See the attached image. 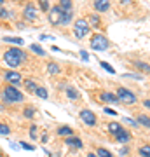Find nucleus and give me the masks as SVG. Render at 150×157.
<instances>
[{
  "mask_svg": "<svg viewBox=\"0 0 150 157\" xmlns=\"http://www.w3.org/2000/svg\"><path fill=\"white\" fill-rule=\"evenodd\" d=\"M25 87H26L30 93H33V94H35V91H37V84H35L32 78H26V80H25Z\"/></svg>",
  "mask_w": 150,
  "mask_h": 157,
  "instance_id": "14",
  "label": "nucleus"
},
{
  "mask_svg": "<svg viewBox=\"0 0 150 157\" xmlns=\"http://www.w3.org/2000/svg\"><path fill=\"white\" fill-rule=\"evenodd\" d=\"M39 4H40V7H42V11H49V9H51L47 0H39Z\"/></svg>",
  "mask_w": 150,
  "mask_h": 157,
  "instance_id": "33",
  "label": "nucleus"
},
{
  "mask_svg": "<svg viewBox=\"0 0 150 157\" xmlns=\"http://www.w3.org/2000/svg\"><path fill=\"white\" fill-rule=\"evenodd\" d=\"M11 135V129H9V126H6V124L0 122V136H7Z\"/></svg>",
  "mask_w": 150,
  "mask_h": 157,
  "instance_id": "25",
  "label": "nucleus"
},
{
  "mask_svg": "<svg viewBox=\"0 0 150 157\" xmlns=\"http://www.w3.org/2000/svg\"><path fill=\"white\" fill-rule=\"evenodd\" d=\"M58 135L67 136V138H68V136H72V135H73V131H72L70 128H67V126H65V128H60V129H58Z\"/></svg>",
  "mask_w": 150,
  "mask_h": 157,
  "instance_id": "18",
  "label": "nucleus"
},
{
  "mask_svg": "<svg viewBox=\"0 0 150 157\" xmlns=\"http://www.w3.org/2000/svg\"><path fill=\"white\" fill-rule=\"evenodd\" d=\"M124 121H126V122H129V124H133V126H138V121H133V119H129V117H126Z\"/></svg>",
  "mask_w": 150,
  "mask_h": 157,
  "instance_id": "38",
  "label": "nucleus"
},
{
  "mask_svg": "<svg viewBox=\"0 0 150 157\" xmlns=\"http://www.w3.org/2000/svg\"><path fill=\"white\" fill-rule=\"evenodd\" d=\"M103 101H108V103H119V100H117L115 94H112V93H101L100 96Z\"/></svg>",
  "mask_w": 150,
  "mask_h": 157,
  "instance_id": "13",
  "label": "nucleus"
},
{
  "mask_svg": "<svg viewBox=\"0 0 150 157\" xmlns=\"http://www.w3.org/2000/svg\"><path fill=\"white\" fill-rule=\"evenodd\" d=\"M122 77L124 78H134V80H141V78H143L140 73H124Z\"/></svg>",
  "mask_w": 150,
  "mask_h": 157,
  "instance_id": "29",
  "label": "nucleus"
},
{
  "mask_svg": "<svg viewBox=\"0 0 150 157\" xmlns=\"http://www.w3.org/2000/svg\"><path fill=\"white\" fill-rule=\"evenodd\" d=\"M30 49L33 51L35 54H39V56H44V54H45V51L42 49L40 45H37V44H32V45H30Z\"/></svg>",
  "mask_w": 150,
  "mask_h": 157,
  "instance_id": "20",
  "label": "nucleus"
},
{
  "mask_svg": "<svg viewBox=\"0 0 150 157\" xmlns=\"http://www.w3.org/2000/svg\"><path fill=\"white\" fill-rule=\"evenodd\" d=\"M121 2H124V4H128V2H129V0H121Z\"/></svg>",
  "mask_w": 150,
  "mask_h": 157,
  "instance_id": "42",
  "label": "nucleus"
},
{
  "mask_svg": "<svg viewBox=\"0 0 150 157\" xmlns=\"http://www.w3.org/2000/svg\"><path fill=\"white\" fill-rule=\"evenodd\" d=\"M49 14H47V17H49V23L51 25H54V26H58V25H61L63 21V16H65V9H63L61 6H54V7H51Z\"/></svg>",
  "mask_w": 150,
  "mask_h": 157,
  "instance_id": "3",
  "label": "nucleus"
},
{
  "mask_svg": "<svg viewBox=\"0 0 150 157\" xmlns=\"http://www.w3.org/2000/svg\"><path fill=\"white\" fill-rule=\"evenodd\" d=\"M108 131H110L112 135H117V133L121 131V124H117V122H110V124H108Z\"/></svg>",
  "mask_w": 150,
  "mask_h": 157,
  "instance_id": "17",
  "label": "nucleus"
},
{
  "mask_svg": "<svg viewBox=\"0 0 150 157\" xmlns=\"http://www.w3.org/2000/svg\"><path fill=\"white\" fill-rule=\"evenodd\" d=\"M2 4H4V0H0V6H2Z\"/></svg>",
  "mask_w": 150,
  "mask_h": 157,
  "instance_id": "43",
  "label": "nucleus"
},
{
  "mask_svg": "<svg viewBox=\"0 0 150 157\" xmlns=\"http://www.w3.org/2000/svg\"><path fill=\"white\" fill-rule=\"evenodd\" d=\"M23 93L16 89V87H12V86H7L6 89H4V100L7 103H11V101H23Z\"/></svg>",
  "mask_w": 150,
  "mask_h": 157,
  "instance_id": "5",
  "label": "nucleus"
},
{
  "mask_svg": "<svg viewBox=\"0 0 150 157\" xmlns=\"http://www.w3.org/2000/svg\"><path fill=\"white\" fill-rule=\"evenodd\" d=\"M89 23H91L93 26H100V17L96 16V14H91V17H89Z\"/></svg>",
  "mask_w": 150,
  "mask_h": 157,
  "instance_id": "31",
  "label": "nucleus"
},
{
  "mask_svg": "<svg viewBox=\"0 0 150 157\" xmlns=\"http://www.w3.org/2000/svg\"><path fill=\"white\" fill-rule=\"evenodd\" d=\"M35 94L39 96V98H42V100H47V98H49V94H47V91H45L44 87H37Z\"/></svg>",
  "mask_w": 150,
  "mask_h": 157,
  "instance_id": "21",
  "label": "nucleus"
},
{
  "mask_svg": "<svg viewBox=\"0 0 150 157\" xmlns=\"http://www.w3.org/2000/svg\"><path fill=\"white\" fill-rule=\"evenodd\" d=\"M23 16H25V19L33 21V19H37V16H39V11H37V7H35L33 4H26L25 9H23Z\"/></svg>",
  "mask_w": 150,
  "mask_h": 157,
  "instance_id": "7",
  "label": "nucleus"
},
{
  "mask_svg": "<svg viewBox=\"0 0 150 157\" xmlns=\"http://www.w3.org/2000/svg\"><path fill=\"white\" fill-rule=\"evenodd\" d=\"M80 121L84 124H87V126H94L96 124V115L91 110H82L80 112Z\"/></svg>",
  "mask_w": 150,
  "mask_h": 157,
  "instance_id": "8",
  "label": "nucleus"
},
{
  "mask_svg": "<svg viewBox=\"0 0 150 157\" xmlns=\"http://www.w3.org/2000/svg\"><path fill=\"white\" fill-rule=\"evenodd\" d=\"M6 42H11V44H17V45H23V39L19 37H4Z\"/></svg>",
  "mask_w": 150,
  "mask_h": 157,
  "instance_id": "19",
  "label": "nucleus"
},
{
  "mask_svg": "<svg viewBox=\"0 0 150 157\" xmlns=\"http://www.w3.org/2000/svg\"><path fill=\"white\" fill-rule=\"evenodd\" d=\"M12 16L11 11H7V9H4V7H0V17H4V19H9V17Z\"/></svg>",
  "mask_w": 150,
  "mask_h": 157,
  "instance_id": "27",
  "label": "nucleus"
},
{
  "mask_svg": "<svg viewBox=\"0 0 150 157\" xmlns=\"http://www.w3.org/2000/svg\"><path fill=\"white\" fill-rule=\"evenodd\" d=\"M0 157H2V152H0Z\"/></svg>",
  "mask_w": 150,
  "mask_h": 157,
  "instance_id": "44",
  "label": "nucleus"
},
{
  "mask_svg": "<svg viewBox=\"0 0 150 157\" xmlns=\"http://www.w3.org/2000/svg\"><path fill=\"white\" fill-rule=\"evenodd\" d=\"M60 6L65 11H72V0H60Z\"/></svg>",
  "mask_w": 150,
  "mask_h": 157,
  "instance_id": "24",
  "label": "nucleus"
},
{
  "mask_svg": "<svg viewBox=\"0 0 150 157\" xmlns=\"http://www.w3.org/2000/svg\"><path fill=\"white\" fill-rule=\"evenodd\" d=\"M30 138H32V140H35V138H37V128H35V126H32V128H30Z\"/></svg>",
  "mask_w": 150,
  "mask_h": 157,
  "instance_id": "35",
  "label": "nucleus"
},
{
  "mask_svg": "<svg viewBox=\"0 0 150 157\" xmlns=\"http://www.w3.org/2000/svg\"><path fill=\"white\" fill-rule=\"evenodd\" d=\"M67 145L68 147H73V148H82V141L79 140V138L68 136V138H67Z\"/></svg>",
  "mask_w": 150,
  "mask_h": 157,
  "instance_id": "12",
  "label": "nucleus"
},
{
  "mask_svg": "<svg viewBox=\"0 0 150 157\" xmlns=\"http://www.w3.org/2000/svg\"><path fill=\"white\" fill-rule=\"evenodd\" d=\"M143 105H145L147 108H150V100H145V103H143Z\"/></svg>",
  "mask_w": 150,
  "mask_h": 157,
  "instance_id": "40",
  "label": "nucleus"
},
{
  "mask_svg": "<svg viewBox=\"0 0 150 157\" xmlns=\"http://www.w3.org/2000/svg\"><path fill=\"white\" fill-rule=\"evenodd\" d=\"M19 147H21V148H25V150H35V147H33V145H30V143H25V141H21V143H19Z\"/></svg>",
  "mask_w": 150,
  "mask_h": 157,
  "instance_id": "34",
  "label": "nucleus"
},
{
  "mask_svg": "<svg viewBox=\"0 0 150 157\" xmlns=\"http://www.w3.org/2000/svg\"><path fill=\"white\" fill-rule=\"evenodd\" d=\"M80 56H82V59H84V61H87V59H89V54L86 52V51H80Z\"/></svg>",
  "mask_w": 150,
  "mask_h": 157,
  "instance_id": "37",
  "label": "nucleus"
},
{
  "mask_svg": "<svg viewBox=\"0 0 150 157\" xmlns=\"http://www.w3.org/2000/svg\"><path fill=\"white\" fill-rule=\"evenodd\" d=\"M72 17H73V12L72 11H65V16H63L61 25H68V23L72 21Z\"/></svg>",
  "mask_w": 150,
  "mask_h": 157,
  "instance_id": "23",
  "label": "nucleus"
},
{
  "mask_svg": "<svg viewBox=\"0 0 150 157\" xmlns=\"http://www.w3.org/2000/svg\"><path fill=\"white\" fill-rule=\"evenodd\" d=\"M25 59H26V54L17 47H9V51H6V54H4V61L11 68H17Z\"/></svg>",
  "mask_w": 150,
  "mask_h": 157,
  "instance_id": "1",
  "label": "nucleus"
},
{
  "mask_svg": "<svg viewBox=\"0 0 150 157\" xmlns=\"http://www.w3.org/2000/svg\"><path fill=\"white\" fill-rule=\"evenodd\" d=\"M87 157H98V155H96V154H89Z\"/></svg>",
  "mask_w": 150,
  "mask_h": 157,
  "instance_id": "41",
  "label": "nucleus"
},
{
  "mask_svg": "<svg viewBox=\"0 0 150 157\" xmlns=\"http://www.w3.org/2000/svg\"><path fill=\"white\" fill-rule=\"evenodd\" d=\"M140 154H141V157H150V145H145L140 148Z\"/></svg>",
  "mask_w": 150,
  "mask_h": 157,
  "instance_id": "28",
  "label": "nucleus"
},
{
  "mask_svg": "<svg viewBox=\"0 0 150 157\" xmlns=\"http://www.w3.org/2000/svg\"><path fill=\"white\" fill-rule=\"evenodd\" d=\"M47 72H49V73H58V72H60V67L54 65V63H49V65H47Z\"/></svg>",
  "mask_w": 150,
  "mask_h": 157,
  "instance_id": "30",
  "label": "nucleus"
},
{
  "mask_svg": "<svg viewBox=\"0 0 150 157\" xmlns=\"http://www.w3.org/2000/svg\"><path fill=\"white\" fill-rule=\"evenodd\" d=\"M33 113H35L33 108H26V110H25V115H26V117H33Z\"/></svg>",
  "mask_w": 150,
  "mask_h": 157,
  "instance_id": "36",
  "label": "nucleus"
},
{
  "mask_svg": "<svg viewBox=\"0 0 150 157\" xmlns=\"http://www.w3.org/2000/svg\"><path fill=\"white\" fill-rule=\"evenodd\" d=\"M134 67L138 68V70H141L143 73H150V65H147V63H143V61H136Z\"/></svg>",
  "mask_w": 150,
  "mask_h": 157,
  "instance_id": "15",
  "label": "nucleus"
},
{
  "mask_svg": "<svg viewBox=\"0 0 150 157\" xmlns=\"http://www.w3.org/2000/svg\"><path fill=\"white\" fill-rule=\"evenodd\" d=\"M73 32H75V37L77 39H82L89 33V23L86 19H77L75 21V26H73Z\"/></svg>",
  "mask_w": 150,
  "mask_h": 157,
  "instance_id": "6",
  "label": "nucleus"
},
{
  "mask_svg": "<svg viewBox=\"0 0 150 157\" xmlns=\"http://www.w3.org/2000/svg\"><path fill=\"white\" fill-rule=\"evenodd\" d=\"M138 124H141V126H145V128H150V117L148 115H140Z\"/></svg>",
  "mask_w": 150,
  "mask_h": 157,
  "instance_id": "16",
  "label": "nucleus"
},
{
  "mask_svg": "<svg viewBox=\"0 0 150 157\" xmlns=\"http://www.w3.org/2000/svg\"><path fill=\"white\" fill-rule=\"evenodd\" d=\"M105 113H108V115H117L115 110H110V108H105Z\"/></svg>",
  "mask_w": 150,
  "mask_h": 157,
  "instance_id": "39",
  "label": "nucleus"
},
{
  "mask_svg": "<svg viewBox=\"0 0 150 157\" xmlns=\"http://www.w3.org/2000/svg\"><path fill=\"white\" fill-rule=\"evenodd\" d=\"M96 154H98V157H113L110 152L106 150V148H98V150H96Z\"/></svg>",
  "mask_w": 150,
  "mask_h": 157,
  "instance_id": "26",
  "label": "nucleus"
},
{
  "mask_svg": "<svg viewBox=\"0 0 150 157\" xmlns=\"http://www.w3.org/2000/svg\"><path fill=\"white\" fill-rule=\"evenodd\" d=\"M100 65H101V68H105V70H106L108 73H115V70H113V68H112V67H110V65H108L106 61H101Z\"/></svg>",
  "mask_w": 150,
  "mask_h": 157,
  "instance_id": "32",
  "label": "nucleus"
},
{
  "mask_svg": "<svg viewBox=\"0 0 150 157\" xmlns=\"http://www.w3.org/2000/svg\"><path fill=\"white\" fill-rule=\"evenodd\" d=\"M94 9L98 12H106L110 9V0H94Z\"/></svg>",
  "mask_w": 150,
  "mask_h": 157,
  "instance_id": "10",
  "label": "nucleus"
},
{
  "mask_svg": "<svg viewBox=\"0 0 150 157\" xmlns=\"http://www.w3.org/2000/svg\"><path fill=\"white\" fill-rule=\"evenodd\" d=\"M91 47H93V51L103 52V51L108 49V39H106L105 35H101V33H94L93 37H91Z\"/></svg>",
  "mask_w": 150,
  "mask_h": 157,
  "instance_id": "2",
  "label": "nucleus"
},
{
  "mask_svg": "<svg viewBox=\"0 0 150 157\" xmlns=\"http://www.w3.org/2000/svg\"><path fill=\"white\" fill-rule=\"evenodd\" d=\"M21 75L17 72H7L6 73V80L9 82V84H12V86H17V84H21Z\"/></svg>",
  "mask_w": 150,
  "mask_h": 157,
  "instance_id": "9",
  "label": "nucleus"
},
{
  "mask_svg": "<svg viewBox=\"0 0 150 157\" xmlns=\"http://www.w3.org/2000/svg\"><path fill=\"white\" fill-rule=\"evenodd\" d=\"M115 138H117L119 141H121V143H128V141L131 140V135H129V133L126 131V129L121 128V131H119V133L115 135Z\"/></svg>",
  "mask_w": 150,
  "mask_h": 157,
  "instance_id": "11",
  "label": "nucleus"
},
{
  "mask_svg": "<svg viewBox=\"0 0 150 157\" xmlns=\"http://www.w3.org/2000/svg\"><path fill=\"white\" fill-rule=\"evenodd\" d=\"M117 100L124 105H133V103H136V94L126 87H119L117 89Z\"/></svg>",
  "mask_w": 150,
  "mask_h": 157,
  "instance_id": "4",
  "label": "nucleus"
},
{
  "mask_svg": "<svg viewBox=\"0 0 150 157\" xmlns=\"http://www.w3.org/2000/svg\"><path fill=\"white\" fill-rule=\"evenodd\" d=\"M67 96L70 98V100H77V98H79V93L73 89V87H67Z\"/></svg>",
  "mask_w": 150,
  "mask_h": 157,
  "instance_id": "22",
  "label": "nucleus"
}]
</instances>
